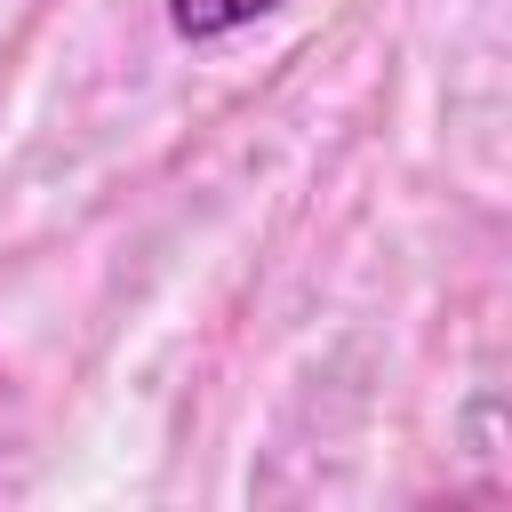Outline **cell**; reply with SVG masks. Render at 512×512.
<instances>
[{
  "label": "cell",
  "mask_w": 512,
  "mask_h": 512,
  "mask_svg": "<svg viewBox=\"0 0 512 512\" xmlns=\"http://www.w3.org/2000/svg\"><path fill=\"white\" fill-rule=\"evenodd\" d=\"M280 0H160V16H168V32L176 40H192V48H208V40H232V32H248L256 16H272Z\"/></svg>",
  "instance_id": "cell-1"
}]
</instances>
